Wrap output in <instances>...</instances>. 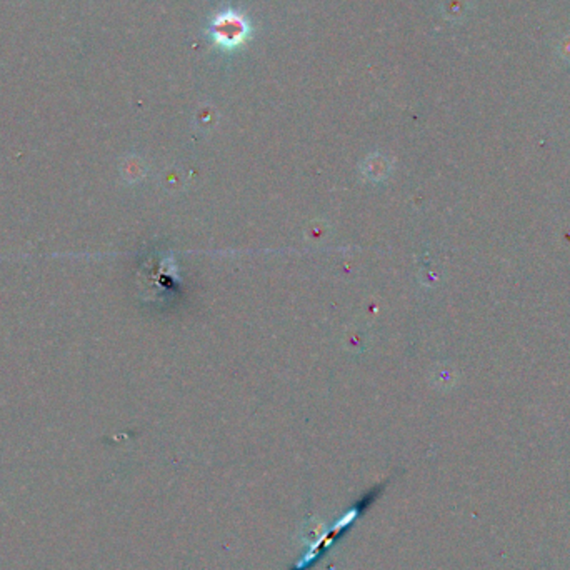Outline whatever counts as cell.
<instances>
[{
  "instance_id": "obj_1",
  "label": "cell",
  "mask_w": 570,
  "mask_h": 570,
  "mask_svg": "<svg viewBox=\"0 0 570 570\" xmlns=\"http://www.w3.org/2000/svg\"><path fill=\"white\" fill-rule=\"evenodd\" d=\"M212 36L220 47L234 48L242 43L249 36V24L237 12H224L215 17Z\"/></svg>"
},
{
  "instance_id": "obj_2",
  "label": "cell",
  "mask_w": 570,
  "mask_h": 570,
  "mask_svg": "<svg viewBox=\"0 0 570 570\" xmlns=\"http://www.w3.org/2000/svg\"><path fill=\"white\" fill-rule=\"evenodd\" d=\"M565 43H567V46L562 47V53H564V56H570V38Z\"/></svg>"
}]
</instances>
